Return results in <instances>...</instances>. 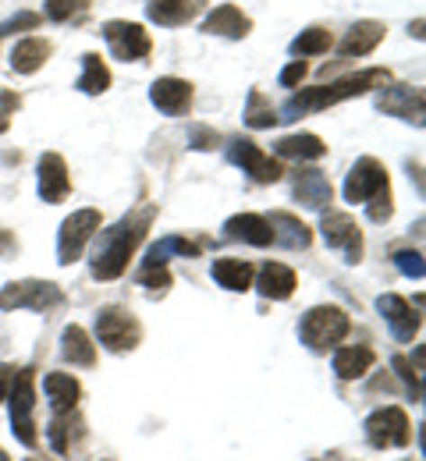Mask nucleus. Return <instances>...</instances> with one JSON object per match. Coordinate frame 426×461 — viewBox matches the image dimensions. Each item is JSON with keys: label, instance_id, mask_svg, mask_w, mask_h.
Returning <instances> with one entry per match:
<instances>
[{"label": "nucleus", "instance_id": "nucleus-1", "mask_svg": "<svg viewBox=\"0 0 426 461\" xmlns=\"http://www.w3.org/2000/svg\"><path fill=\"white\" fill-rule=\"evenodd\" d=\"M157 217V206L146 203L139 206L135 213L122 217L111 230H100L96 238V249H93V277L96 281H118L124 270H128V259L135 256L139 241L146 238V230Z\"/></svg>", "mask_w": 426, "mask_h": 461}, {"label": "nucleus", "instance_id": "nucleus-2", "mask_svg": "<svg viewBox=\"0 0 426 461\" xmlns=\"http://www.w3.org/2000/svg\"><path fill=\"white\" fill-rule=\"evenodd\" d=\"M391 82V71L387 68H369V71H359V75H349L341 82H331L323 89H303L299 96H292L285 107H281V121H295L303 114H316L323 107H334L341 100H352V96H363L366 89L373 86H387Z\"/></svg>", "mask_w": 426, "mask_h": 461}, {"label": "nucleus", "instance_id": "nucleus-3", "mask_svg": "<svg viewBox=\"0 0 426 461\" xmlns=\"http://www.w3.org/2000/svg\"><path fill=\"white\" fill-rule=\"evenodd\" d=\"M349 330H352V320L338 305H316V309L305 312L303 323H299V338L313 351H327V348L341 345L349 338Z\"/></svg>", "mask_w": 426, "mask_h": 461}, {"label": "nucleus", "instance_id": "nucleus-4", "mask_svg": "<svg viewBox=\"0 0 426 461\" xmlns=\"http://www.w3.org/2000/svg\"><path fill=\"white\" fill-rule=\"evenodd\" d=\"M7 402H11V429H14V437L25 447H36L40 437H36V419H32V411H36V373L32 369H18Z\"/></svg>", "mask_w": 426, "mask_h": 461}, {"label": "nucleus", "instance_id": "nucleus-5", "mask_svg": "<svg viewBox=\"0 0 426 461\" xmlns=\"http://www.w3.org/2000/svg\"><path fill=\"white\" fill-rule=\"evenodd\" d=\"M363 429H366V440H369V447H376V451L409 447V440H412V422H409L405 408H398V404L376 408V411L366 419Z\"/></svg>", "mask_w": 426, "mask_h": 461}, {"label": "nucleus", "instance_id": "nucleus-6", "mask_svg": "<svg viewBox=\"0 0 426 461\" xmlns=\"http://www.w3.org/2000/svg\"><path fill=\"white\" fill-rule=\"evenodd\" d=\"M96 338H100V345L111 348V351H131L142 341V327H139V320L128 309L107 305V309L96 312Z\"/></svg>", "mask_w": 426, "mask_h": 461}, {"label": "nucleus", "instance_id": "nucleus-7", "mask_svg": "<svg viewBox=\"0 0 426 461\" xmlns=\"http://www.w3.org/2000/svg\"><path fill=\"white\" fill-rule=\"evenodd\" d=\"M64 305V291L50 281H18L0 291V309H32V312H47Z\"/></svg>", "mask_w": 426, "mask_h": 461}, {"label": "nucleus", "instance_id": "nucleus-8", "mask_svg": "<svg viewBox=\"0 0 426 461\" xmlns=\"http://www.w3.org/2000/svg\"><path fill=\"white\" fill-rule=\"evenodd\" d=\"M96 230H100V213H96V210H78V213H71L61 224V234H58V263L71 267V263L82 256V249L96 238Z\"/></svg>", "mask_w": 426, "mask_h": 461}, {"label": "nucleus", "instance_id": "nucleus-9", "mask_svg": "<svg viewBox=\"0 0 426 461\" xmlns=\"http://www.w3.org/2000/svg\"><path fill=\"white\" fill-rule=\"evenodd\" d=\"M320 234H323L327 249L345 256V263H359L363 259V230L349 213H327L323 224H320Z\"/></svg>", "mask_w": 426, "mask_h": 461}, {"label": "nucleus", "instance_id": "nucleus-10", "mask_svg": "<svg viewBox=\"0 0 426 461\" xmlns=\"http://www.w3.org/2000/svg\"><path fill=\"white\" fill-rule=\"evenodd\" d=\"M228 157H231V164H239L245 174H252V181H259V185H274V181H281V174L285 167L270 157V153H263L256 142H249V139H235L231 142V149H228Z\"/></svg>", "mask_w": 426, "mask_h": 461}, {"label": "nucleus", "instance_id": "nucleus-11", "mask_svg": "<svg viewBox=\"0 0 426 461\" xmlns=\"http://www.w3.org/2000/svg\"><path fill=\"white\" fill-rule=\"evenodd\" d=\"M104 40L111 43L114 58H122V60H139L153 50L150 32H146L142 25H135V22H107V25H104Z\"/></svg>", "mask_w": 426, "mask_h": 461}, {"label": "nucleus", "instance_id": "nucleus-12", "mask_svg": "<svg viewBox=\"0 0 426 461\" xmlns=\"http://www.w3.org/2000/svg\"><path fill=\"white\" fill-rule=\"evenodd\" d=\"M384 188H391V185H387V171H384V164L373 160V157L356 160V167L345 177V199H349V203H369V199H373L376 192H384Z\"/></svg>", "mask_w": 426, "mask_h": 461}, {"label": "nucleus", "instance_id": "nucleus-13", "mask_svg": "<svg viewBox=\"0 0 426 461\" xmlns=\"http://www.w3.org/2000/svg\"><path fill=\"white\" fill-rule=\"evenodd\" d=\"M376 309L384 312V320H387V327H391V334H394L398 341H412V338L420 334V327H423L420 312H416L402 294H380V298H376Z\"/></svg>", "mask_w": 426, "mask_h": 461}, {"label": "nucleus", "instance_id": "nucleus-14", "mask_svg": "<svg viewBox=\"0 0 426 461\" xmlns=\"http://www.w3.org/2000/svg\"><path fill=\"white\" fill-rule=\"evenodd\" d=\"M376 107H380L384 114H394V117H402V121L423 124V107H426L423 89H420V86H391V89L380 93Z\"/></svg>", "mask_w": 426, "mask_h": 461}, {"label": "nucleus", "instance_id": "nucleus-15", "mask_svg": "<svg viewBox=\"0 0 426 461\" xmlns=\"http://www.w3.org/2000/svg\"><path fill=\"white\" fill-rule=\"evenodd\" d=\"M71 192V177L61 153H43L40 157V195L43 203H64Z\"/></svg>", "mask_w": 426, "mask_h": 461}, {"label": "nucleus", "instance_id": "nucleus-16", "mask_svg": "<svg viewBox=\"0 0 426 461\" xmlns=\"http://www.w3.org/2000/svg\"><path fill=\"white\" fill-rule=\"evenodd\" d=\"M150 100H153V107L157 111H164V114L178 117L188 111V104H192V86L185 82V78H157L153 82V89H150Z\"/></svg>", "mask_w": 426, "mask_h": 461}, {"label": "nucleus", "instance_id": "nucleus-17", "mask_svg": "<svg viewBox=\"0 0 426 461\" xmlns=\"http://www.w3.org/2000/svg\"><path fill=\"white\" fill-rule=\"evenodd\" d=\"M249 29H252L249 14H242L235 4L213 7V14L203 22V32L206 36H228V40H242V36H249Z\"/></svg>", "mask_w": 426, "mask_h": 461}, {"label": "nucleus", "instance_id": "nucleus-18", "mask_svg": "<svg viewBox=\"0 0 426 461\" xmlns=\"http://www.w3.org/2000/svg\"><path fill=\"white\" fill-rule=\"evenodd\" d=\"M43 391H47V402H50V408H54L58 415L75 411V404L82 398V384H78L71 373H47Z\"/></svg>", "mask_w": 426, "mask_h": 461}, {"label": "nucleus", "instance_id": "nucleus-19", "mask_svg": "<svg viewBox=\"0 0 426 461\" xmlns=\"http://www.w3.org/2000/svg\"><path fill=\"white\" fill-rule=\"evenodd\" d=\"M228 238H242L249 245H256V249H267V245H274V230H270V221L267 217H259V213H239V217H231L228 224Z\"/></svg>", "mask_w": 426, "mask_h": 461}, {"label": "nucleus", "instance_id": "nucleus-20", "mask_svg": "<svg viewBox=\"0 0 426 461\" xmlns=\"http://www.w3.org/2000/svg\"><path fill=\"white\" fill-rule=\"evenodd\" d=\"M256 277H259V281H256V288H259L263 298L285 302V298H292V291H295V270H292V267H285V263H267Z\"/></svg>", "mask_w": 426, "mask_h": 461}, {"label": "nucleus", "instance_id": "nucleus-21", "mask_svg": "<svg viewBox=\"0 0 426 461\" xmlns=\"http://www.w3.org/2000/svg\"><path fill=\"white\" fill-rule=\"evenodd\" d=\"M203 7H206V0H153V4H150V18H153L157 25L178 29L185 22H192Z\"/></svg>", "mask_w": 426, "mask_h": 461}, {"label": "nucleus", "instance_id": "nucleus-22", "mask_svg": "<svg viewBox=\"0 0 426 461\" xmlns=\"http://www.w3.org/2000/svg\"><path fill=\"white\" fill-rule=\"evenodd\" d=\"M213 281L228 291H249L252 281H256V267L249 259H213L210 267Z\"/></svg>", "mask_w": 426, "mask_h": 461}, {"label": "nucleus", "instance_id": "nucleus-23", "mask_svg": "<svg viewBox=\"0 0 426 461\" xmlns=\"http://www.w3.org/2000/svg\"><path fill=\"white\" fill-rule=\"evenodd\" d=\"M384 40V25L380 22H356L349 29V36L341 40V58H366L376 50V43Z\"/></svg>", "mask_w": 426, "mask_h": 461}, {"label": "nucleus", "instance_id": "nucleus-24", "mask_svg": "<svg viewBox=\"0 0 426 461\" xmlns=\"http://www.w3.org/2000/svg\"><path fill=\"white\" fill-rule=\"evenodd\" d=\"M292 188H295V199L305 203V206H313V210H323L331 203V192H334L323 171H299Z\"/></svg>", "mask_w": 426, "mask_h": 461}, {"label": "nucleus", "instance_id": "nucleus-25", "mask_svg": "<svg viewBox=\"0 0 426 461\" xmlns=\"http://www.w3.org/2000/svg\"><path fill=\"white\" fill-rule=\"evenodd\" d=\"M373 362H376V355H373V348H366V345L338 348V351H334V373H338L341 380H359V376H366V373L373 369Z\"/></svg>", "mask_w": 426, "mask_h": 461}, {"label": "nucleus", "instance_id": "nucleus-26", "mask_svg": "<svg viewBox=\"0 0 426 461\" xmlns=\"http://www.w3.org/2000/svg\"><path fill=\"white\" fill-rule=\"evenodd\" d=\"M61 355L68 358V362H71V366H96V345L89 341V334H86L78 323L64 327Z\"/></svg>", "mask_w": 426, "mask_h": 461}, {"label": "nucleus", "instance_id": "nucleus-27", "mask_svg": "<svg viewBox=\"0 0 426 461\" xmlns=\"http://www.w3.org/2000/svg\"><path fill=\"white\" fill-rule=\"evenodd\" d=\"M277 157H285V160H320L323 153H327V146H323V139H316V135H285V139H277Z\"/></svg>", "mask_w": 426, "mask_h": 461}, {"label": "nucleus", "instance_id": "nucleus-28", "mask_svg": "<svg viewBox=\"0 0 426 461\" xmlns=\"http://www.w3.org/2000/svg\"><path fill=\"white\" fill-rule=\"evenodd\" d=\"M270 230H274V241H281L285 249H305L313 241V230L305 228L303 221H295L292 213H270Z\"/></svg>", "mask_w": 426, "mask_h": 461}, {"label": "nucleus", "instance_id": "nucleus-29", "mask_svg": "<svg viewBox=\"0 0 426 461\" xmlns=\"http://www.w3.org/2000/svg\"><path fill=\"white\" fill-rule=\"evenodd\" d=\"M47 58H50V43H47V40L29 36V40H22V43L14 47V54H11V68H14L18 75H32V71H40V68H43V60Z\"/></svg>", "mask_w": 426, "mask_h": 461}, {"label": "nucleus", "instance_id": "nucleus-30", "mask_svg": "<svg viewBox=\"0 0 426 461\" xmlns=\"http://www.w3.org/2000/svg\"><path fill=\"white\" fill-rule=\"evenodd\" d=\"M107 86H111V68L104 64V58L86 54V58H82V78H78V89H82L86 96H96V93H104Z\"/></svg>", "mask_w": 426, "mask_h": 461}, {"label": "nucleus", "instance_id": "nucleus-31", "mask_svg": "<svg viewBox=\"0 0 426 461\" xmlns=\"http://www.w3.org/2000/svg\"><path fill=\"white\" fill-rule=\"evenodd\" d=\"M199 256V245L195 241H188V238H178V234H171V238H160L150 252H146V267H168V256Z\"/></svg>", "mask_w": 426, "mask_h": 461}, {"label": "nucleus", "instance_id": "nucleus-32", "mask_svg": "<svg viewBox=\"0 0 426 461\" xmlns=\"http://www.w3.org/2000/svg\"><path fill=\"white\" fill-rule=\"evenodd\" d=\"M331 32L327 29H305L299 32V40H292V54L295 58H316V54H327L331 50Z\"/></svg>", "mask_w": 426, "mask_h": 461}, {"label": "nucleus", "instance_id": "nucleus-33", "mask_svg": "<svg viewBox=\"0 0 426 461\" xmlns=\"http://www.w3.org/2000/svg\"><path fill=\"white\" fill-rule=\"evenodd\" d=\"M277 121H281L277 111L263 100L259 89H252V93H249V104H245V124H249V128H270V124H277Z\"/></svg>", "mask_w": 426, "mask_h": 461}, {"label": "nucleus", "instance_id": "nucleus-34", "mask_svg": "<svg viewBox=\"0 0 426 461\" xmlns=\"http://www.w3.org/2000/svg\"><path fill=\"white\" fill-rule=\"evenodd\" d=\"M93 0H47V18L50 22H71L78 18Z\"/></svg>", "mask_w": 426, "mask_h": 461}, {"label": "nucleus", "instance_id": "nucleus-35", "mask_svg": "<svg viewBox=\"0 0 426 461\" xmlns=\"http://www.w3.org/2000/svg\"><path fill=\"white\" fill-rule=\"evenodd\" d=\"M71 411H64V415H54V422H50V429H47V437H50V447L58 451V455H68V447H71Z\"/></svg>", "mask_w": 426, "mask_h": 461}, {"label": "nucleus", "instance_id": "nucleus-36", "mask_svg": "<svg viewBox=\"0 0 426 461\" xmlns=\"http://www.w3.org/2000/svg\"><path fill=\"white\" fill-rule=\"evenodd\" d=\"M394 267H398L405 277H416V281H423V274H426L423 256H420V252H412V249H402V252H394Z\"/></svg>", "mask_w": 426, "mask_h": 461}, {"label": "nucleus", "instance_id": "nucleus-37", "mask_svg": "<svg viewBox=\"0 0 426 461\" xmlns=\"http://www.w3.org/2000/svg\"><path fill=\"white\" fill-rule=\"evenodd\" d=\"M139 285L150 291H168L171 288V270L168 267H142L139 270Z\"/></svg>", "mask_w": 426, "mask_h": 461}, {"label": "nucleus", "instance_id": "nucleus-38", "mask_svg": "<svg viewBox=\"0 0 426 461\" xmlns=\"http://www.w3.org/2000/svg\"><path fill=\"white\" fill-rule=\"evenodd\" d=\"M391 213H394V206H391V188H384V192H376V195L369 199V221H373V224H387Z\"/></svg>", "mask_w": 426, "mask_h": 461}, {"label": "nucleus", "instance_id": "nucleus-39", "mask_svg": "<svg viewBox=\"0 0 426 461\" xmlns=\"http://www.w3.org/2000/svg\"><path fill=\"white\" fill-rule=\"evenodd\" d=\"M221 142V135L213 128H203V124H192V149H213Z\"/></svg>", "mask_w": 426, "mask_h": 461}, {"label": "nucleus", "instance_id": "nucleus-40", "mask_svg": "<svg viewBox=\"0 0 426 461\" xmlns=\"http://www.w3.org/2000/svg\"><path fill=\"white\" fill-rule=\"evenodd\" d=\"M40 25V14H32V11H22L18 18H11L7 25H0V36H7V32H18V29H36Z\"/></svg>", "mask_w": 426, "mask_h": 461}, {"label": "nucleus", "instance_id": "nucleus-41", "mask_svg": "<svg viewBox=\"0 0 426 461\" xmlns=\"http://www.w3.org/2000/svg\"><path fill=\"white\" fill-rule=\"evenodd\" d=\"M18 111V96L14 93H7V89H0V131H7V124H11V114Z\"/></svg>", "mask_w": 426, "mask_h": 461}, {"label": "nucleus", "instance_id": "nucleus-42", "mask_svg": "<svg viewBox=\"0 0 426 461\" xmlns=\"http://www.w3.org/2000/svg\"><path fill=\"white\" fill-rule=\"evenodd\" d=\"M305 78V64L303 60H292L285 71H281V86H299Z\"/></svg>", "mask_w": 426, "mask_h": 461}, {"label": "nucleus", "instance_id": "nucleus-43", "mask_svg": "<svg viewBox=\"0 0 426 461\" xmlns=\"http://www.w3.org/2000/svg\"><path fill=\"white\" fill-rule=\"evenodd\" d=\"M14 376H18V369H14V366H7V362H0V402H7Z\"/></svg>", "mask_w": 426, "mask_h": 461}, {"label": "nucleus", "instance_id": "nucleus-44", "mask_svg": "<svg viewBox=\"0 0 426 461\" xmlns=\"http://www.w3.org/2000/svg\"><path fill=\"white\" fill-rule=\"evenodd\" d=\"M0 461H7V455H4V451H0Z\"/></svg>", "mask_w": 426, "mask_h": 461}, {"label": "nucleus", "instance_id": "nucleus-45", "mask_svg": "<svg viewBox=\"0 0 426 461\" xmlns=\"http://www.w3.org/2000/svg\"><path fill=\"white\" fill-rule=\"evenodd\" d=\"M29 461H36V458H29Z\"/></svg>", "mask_w": 426, "mask_h": 461}]
</instances>
